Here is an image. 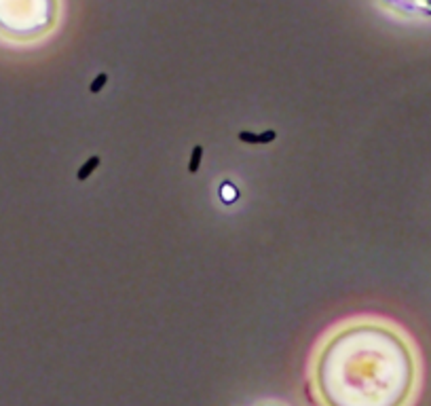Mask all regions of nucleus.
Instances as JSON below:
<instances>
[{
  "label": "nucleus",
  "mask_w": 431,
  "mask_h": 406,
  "mask_svg": "<svg viewBox=\"0 0 431 406\" xmlns=\"http://www.w3.org/2000/svg\"><path fill=\"white\" fill-rule=\"evenodd\" d=\"M277 138V131L268 129L262 133H252V131H239L237 140H241L243 144H271V142Z\"/></svg>",
  "instance_id": "nucleus-1"
},
{
  "label": "nucleus",
  "mask_w": 431,
  "mask_h": 406,
  "mask_svg": "<svg viewBox=\"0 0 431 406\" xmlns=\"http://www.w3.org/2000/svg\"><path fill=\"white\" fill-rule=\"evenodd\" d=\"M100 163H102V159H100L97 155L89 156V159L79 167V172H76V180H81V182H83V180H87V178H89L91 174H93L97 167H100Z\"/></svg>",
  "instance_id": "nucleus-2"
},
{
  "label": "nucleus",
  "mask_w": 431,
  "mask_h": 406,
  "mask_svg": "<svg viewBox=\"0 0 431 406\" xmlns=\"http://www.w3.org/2000/svg\"><path fill=\"white\" fill-rule=\"evenodd\" d=\"M201 161H203V146H201V144H197V146H193V153H190L188 174H197V172H199Z\"/></svg>",
  "instance_id": "nucleus-3"
},
{
  "label": "nucleus",
  "mask_w": 431,
  "mask_h": 406,
  "mask_svg": "<svg viewBox=\"0 0 431 406\" xmlns=\"http://www.w3.org/2000/svg\"><path fill=\"white\" fill-rule=\"evenodd\" d=\"M106 83H108V74L106 72H100L97 74L93 81H91V85H89V91L91 94H100V91L106 87Z\"/></svg>",
  "instance_id": "nucleus-4"
}]
</instances>
